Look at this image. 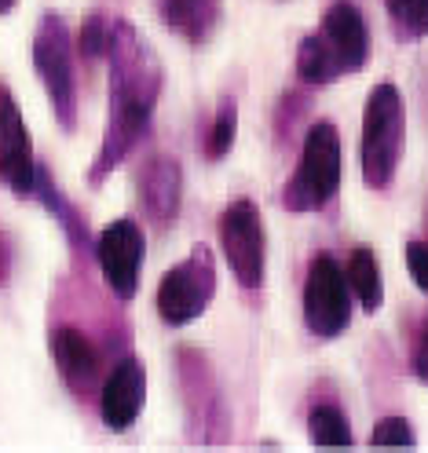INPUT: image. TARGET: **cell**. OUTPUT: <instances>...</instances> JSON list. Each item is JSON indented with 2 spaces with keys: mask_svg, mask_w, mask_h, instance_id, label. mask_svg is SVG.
Returning <instances> with one entry per match:
<instances>
[{
  "mask_svg": "<svg viewBox=\"0 0 428 453\" xmlns=\"http://www.w3.org/2000/svg\"><path fill=\"white\" fill-rule=\"evenodd\" d=\"M51 358H55L59 380L77 395V399H89L92 391L103 388L99 384V373H103L99 348L77 326H55L51 329Z\"/></svg>",
  "mask_w": 428,
  "mask_h": 453,
  "instance_id": "obj_13",
  "label": "cell"
},
{
  "mask_svg": "<svg viewBox=\"0 0 428 453\" xmlns=\"http://www.w3.org/2000/svg\"><path fill=\"white\" fill-rule=\"evenodd\" d=\"M37 154L34 139L26 128L22 106L12 96V88L0 81V183L19 197H34L37 190Z\"/></svg>",
  "mask_w": 428,
  "mask_h": 453,
  "instance_id": "obj_9",
  "label": "cell"
},
{
  "mask_svg": "<svg viewBox=\"0 0 428 453\" xmlns=\"http://www.w3.org/2000/svg\"><path fill=\"white\" fill-rule=\"evenodd\" d=\"M143 406H147V365H143V358L128 355L113 365L99 388V417L106 432L121 435L139 420Z\"/></svg>",
  "mask_w": 428,
  "mask_h": 453,
  "instance_id": "obj_10",
  "label": "cell"
},
{
  "mask_svg": "<svg viewBox=\"0 0 428 453\" xmlns=\"http://www.w3.org/2000/svg\"><path fill=\"white\" fill-rule=\"evenodd\" d=\"M110 73V113L103 128V143L89 165V183L103 187L118 165L147 135L154 110L165 88V63L147 41V34L128 19H113V37L106 51Z\"/></svg>",
  "mask_w": 428,
  "mask_h": 453,
  "instance_id": "obj_1",
  "label": "cell"
},
{
  "mask_svg": "<svg viewBox=\"0 0 428 453\" xmlns=\"http://www.w3.org/2000/svg\"><path fill=\"white\" fill-rule=\"evenodd\" d=\"M370 446H417V432L410 428L407 417H381L374 428H370Z\"/></svg>",
  "mask_w": 428,
  "mask_h": 453,
  "instance_id": "obj_22",
  "label": "cell"
},
{
  "mask_svg": "<svg viewBox=\"0 0 428 453\" xmlns=\"http://www.w3.org/2000/svg\"><path fill=\"white\" fill-rule=\"evenodd\" d=\"M180 362V384H183V403H187V417L191 424H223L227 428V417H223V395L213 380V370L202 351L194 348H180L176 351Z\"/></svg>",
  "mask_w": 428,
  "mask_h": 453,
  "instance_id": "obj_14",
  "label": "cell"
},
{
  "mask_svg": "<svg viewBox=\"0 0 428 453\" xmlns=\"http://www.w3.org/2000/svg\"><path fill=\"white\" fill-rule=\"evenodd\" d=\"M110 37H113V19H106L103 12H89L77 26V51L89 63H99L110 51Z\"/></svg>",
  "mask_w": 428,
  "mask_h": 453,
  "instance_id": "obj_21",
  "label": "cell"
},
{
  "mask_svg": "<svg viewBox=\"0 0 428 453\" xmlns=\"http://www.w3.org/2000/svg\"><path fill=\"white\" fill-rule=\"evenodd\" d=\"M345 274H348V286H352L355 303L366 311V315H377L381 303H385V274H381L377 252L370 245H355L348 252Z\"/></svg>",
  "mask_w": 428,
  "mask_h": 453,
  "instance_id": "obj_16",
  "label": "cell"
},
{
  "mask_svg": "<svg viewBox=\"0 0 428 453\" xmlns=\"http://www.w3.org/2000/svg\"><path fill=\"white\" fill-rule=\"evenodd\" d=\"M216 242L223 252L227 271L235 274L242 289L256 293L264 289L268 278V231H264V216L261 205L253 197H235L227 202L220 219H216Z\"/></svg>",
  "mask_w": 428,
  "mask_h": 453,
  "instance_id": "obj_5",
  "label": "cell"
},
{
  "mask_svg": "<svg viewBox=\"0 0 428 453\" xmlns=\"http://www.w3.org/2000/svg\"><path fill=\"white\" fill-rule=\"evenodd\" d=\"M12 264H15V249H12V238L0 231V286H8L12 278Z\"/></svg>",
  "mask_w": 428,
  "mask_h": 453,
  "instance_id": "obj_25",
  "label": "cell"
},
{
  "mask_svg": "<svg viewBox=\"0 0 428 453\" xmlns=\"http://www.w3.org/2000/svg\"><path fill=\"white\" fill-rule=\"evenodd\" d=\"M407 150V99L392 81H381L366 96L362 135H359V173L370 190H388Z\"/></svg>",
  "mask_w": 428,
  "mask_h": 453,
  "instance_id": "obj_3",
  "label": "cell"
},
{
  "mask_svg": "<svg viewBox=\"0 0 428 453\" xmlns=\"http://www.w3.org/2000/svg\"><path fill=\"white\" fill-rule=\"evenodd\" d=\"M92 257L106 278L110 293L121 303L136 300L139 281H143V264H147V234L132 216H121L106 223L92 242Z\"/></svg>",
  "mask_w": 428,
  "mask_h": 453,
  "instance_id": "obj_8",
  "label": "cell"
},
{
  "mask_svg": "<svg viewBox=\"0 0 428 453\" xmlns=\"http://www.w3.org/2000/svg\"><path fill=\"white\" fill-rule=\"evenodd\" d=\"M15 4H19V0H0V15H12Z\"/></svg>",
  "mask_w": 428,
  "mask_h": 453,
  "instance_id": "obj_26",
  "label": "cell"
},
{
  "mask_svg": "<svg viewBox=\"0 0 428 453\" xmlns=\"http://www.w3.org/2000/svg\"><path fill=\"white\" fill-rule=\"evenodd\" d=\"M238 139V103L231 96H223L216 106V118L209 125V139H206V157L209 161H223L227 154L235 150Z\"/></svg>",
  "mask_w": 428,
  "mask_h": 453,
  "instance_id": "obj_20",
  "label": "cell"
},
{
  "mask_svg": "<svg viewBox=\"0 0 428 453\" xmlns=\"http://www.w3.org/2000/svg\"><path fill=\"white\" fill-rule=\"evenodd\" d=\"M407 271L410 281L428 296V238H414L407 242Z\"/></svg>",
  "mask_w": 428,
  "mask_h": 453,
  "instance_id": "obj_23",
  "label": "cell"
},
{
  "mask_svg": "<svg viewBox=\"0 0 428 453\" xmlns=\"http://www.w3.org/2000/svg\"><path fill=\"white\" fill-rule=\"evenodd\" d=\"M216 296V260L209 245H194L180 264H173L154 293V307L158 319L173 329H183L191 322H198L209 311Z\"/></svg>",
  "mask_w": 428,
  "mask_h": 453,
  "instance_id": "obj_6",
  "label": "cell"
},
{
  "mask_svg": "<svg viewBox=\"0 0 428 453\" xmlns=\"http://www.w3.org/2000/svg\"><path fill=\"white\" fill-rule=\"evenodd\" d=\"M307 439L315 446H352L355 432H352V420L345 410L333 403H319L307 413Z\"/></svg>",
  "mask_w": 428,
  "mask_h": 453,
  "instance_id": "obj_18",
  "label": "cell"
},
{
  "mask_svg": "<svg viewBox=\"0 0 428 453\" xmlns=\"http://www.w3.org/2000/svg\"><path fill=\"white\" fill-rule=\"evenodd\" d=\"M34 197L48 209V216H55V223L63 226V234L70 238V245L74 249H92V238H89V226H84V219H81V212L66 202L63 197V190L55 187V180H51V173L48 168H37V190H34Z\"/></svg>",
  "mask_w": 428,
  "mask_h": 453,
  "instance_id": "obj_17",
  "label": "cell"
},
{
  "mask_svg": "<svg viewBox=\"0 0 428 453\" xmlns=\"http://www.w3.org/2000/svg\"><path fill=\"white\" fill-rule=\"evenodd\" d=\"M340 183H345V143L333 121H311L300 139V157L293 165L290 180L282 187V209L285 212H323Z\"/></svg>",
  "mask_w": 428,
  "mask_h": 453,
  "instance_id": "obj_2",
  "label": "cell"
},
{
  "mask_svg": "<svg viewBox=\"0 0 428 453\" xmlns=\"http://www.w3.org/2000/svg\"><path fill=\"white\" fill-rule=\"evenodd\" d=\"M319 41L330 48L333 63L340 66V73H359L370 63V30L362 12L352 0H333L319 19Z\"/></svg>",
  "mask_w": 428,
  "mask_h": 453,
  "instance_id": "obj_12",
  "label": "cell"
},
{
  "mask_svg": "<svg viewBox=\"0 0 428 453\" xmlns=\"http://www.w3.org/2000/svg\"><path fill=\"white\" fill-rule=\"evenodd\" d=\"M352 311H355V296H352L345 267H340L330 252H319V257L307 264L304 289H300L304 329L319 340H337L340 333H348Z\"/></svg>",
  "mask_w": 428,
  "mask_h": 453,
  "instance_id": "obj_7",
  "label": "cell"
},
{
  "mask_svg": "<svg viewBox=\"0 0 428 453\" xmlns=\"http://www.w3.org/2000/svg\"><path fill=\"white\" fill-rule=\"evenodd\" d=\"M158 15L187 44H206L220 26V0H158Z\"/></svg>",
  "mask_w": 428,
  "mask_h": 453,
  "instance_id": "obj_15",
  "label": "cell"
},
{
  "mask_svg": "<svg viewBox=\"0 0 428 453\" xmlns=\"http://www.w3.org/2000/svg\"><path fill=\"white\" fill-rule=\"evenodd\" d=\"M388 26L403 44H417L428 37V0H385Z\"/></svg>",
  "mask_w": 428,
  "mask_h": 453,
  "instance_id": "obj_19",
  "label": "cell"
},
{
  "mask_svg": "<svg viewBox=\"0 0 428 453\" xmlns=\"http://www.w3.org/2000/svg\"><path fill=\"white\" fill-rule=\"evenodd\" d=\"M74 34H70V22L59 12H48L37 19V30H34V70L41 88L51 99L55 110V121H59L63 132L77 128V66H74Z\"/></svg>",
  "mask_w": 428,
  "mask_h": 453,
  "instance_id": "obj_4",
  "label": "cell"
},
{
  "mask_svg": "<svg viewBox=\"0 0 428 453\" xmlns=\"http://www.w3.org/2000/svg\"><path fill=\"white\" fill-rule=\"evenodd\" d=\"M410 370L428 388V319H424V326L417 333V344H414V355H410Z\"/></svg>",
  "mask_w": 428,
  "mask_h": 453,
  "instance_id": "obj_24",
  "label": "cell"
},
{
  "mask_svg": "<svg viewBox=\"0 0 428 453\" xmlns=\"http://www.w3.org/2000/svg\"><path fill=\"white\" fill-rule=\"evenodd\" d=\"M424 223H428V205H424Z\"/></svg>",
  "mask_w": 428,
  "mask_h": 453,
  "instance_id": "obj_27",
  "label": "cell"
},
{
  "mask_svg": "<svg viewBox=\"0 0 428 453\" xmlns=\"http://www.w3.org/2000/svg\"><path fill=\"white\" fill-rule=\"evenodd\" d=\"M139 205L158 231H168L183 205V168L173 154H151L136 173Z\"/></svg>",
  "mask_w": 428,
  "mask_h": 453,
  "instance_id": "obj_11",
  "label": "cell"
}]
</instances>
